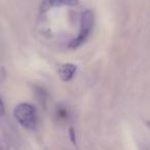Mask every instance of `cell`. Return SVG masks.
<instances>
[{
	"mask_svg": "<svg viewBox=\"0 0 150 150\" xmlns=\"http://www.w3.org/2000/svg\"><path fill=\"white\" fill-rule=\"evenodd\" d=\"M13 115L17 121L27 129H35L37 125L36 109L28 103H21L13 110Z\"/></svg>",
	"mask_w": 150,
	"mask_h": 150,
	"instance_id": "6da1fadb",
	"label": "cell"
},
{
	"mask_svg": "<svg viewBox=\"0 0 150 150\" xmlns=\"http://www.w3.org/2000/svg\"><path fill=\"white\" fill-rule=\"evenodd\" d=\"M93 25H94V15H93L92 11L86 9L82 13L81 18H80L79 33H78L77 37L71 40L68 47L71 48V50H75V48L79 47L88 39V35H90L91 31L93 29Z\"/></svg>",
	"mask_w": 150,
	"mask_h": 150,
	"instance_id": "7a4b0ae2",
	"label": "cell"
},
{
	"mask_svg": "<svg viewBox=\"0 0 150 150\" xmlns=\"http://www.w3.org/2000/svg\"><path fill=\"white\" fill-rule=\"evenodd\" d=\"M78 3V0H44L41 4V11H45L58 6H75Z\"/></svg>",
	"mask_w": 150,
	"mask_h": 150,
	"instance_id": "3957f363",
	"label": "cell"
},
{
	"mask_svg": "<svg viewBox=\"0 0 150 150\" xmlns=\"http://www.w3.org/2000/svg\"><path fill=\"white\" fill-rule=\"evenodd\" d=\"M76 69H77V67L75 66L74 64L67 63V64H63L62 66L59 67L58 74L63 81H69L74 76L75 72H76Z\"/></svg>",
	"mask_w": 150,
	"mask_h": 150,
	"instance_id": "277c9868",
	"label": "cell"
},
{
	"mask_svg": "<svg viewBox=\"0 0 150 150\" xmlns=\"http://www.w3.org/2000/svg\"><path fill=\"white\" fill-rule=\"evenodd\" d=\"M69 136H70V140H71V142H72L73 144H76V138H75V131H74V129H73L72 127L69 129Z\"/></svg>",
	"mask_w": 150,
	"mask_h": 150,
	"instance_id": "5b68a950",
	"label": "cell"
},
{
	"mask_svg": "<svg viewBox=\"0 0 150 150\" xmlns=\"http://www.w3.org/2000/svg\"><path fill=\"white\" fill-rule=\"evenodd\" d=\"M5 114V106L2 99L0 98V116H3Z\"/></svg>",
	"mask_w": 150,
	"mask_h": 150,
	"instance_id": "8992f818",
	"label": "cell"
},
{
	"mask_svg": "<svg viewBox=\"0 0 150 150\" xmlns=\"http://www.w3.org/2000/svg\"><path fill=\"white\" fill-rule=\"evenodd\" d=\"M146 123H147V125H148V127H150V120H148V121H147V122H146Z\"/></svg>",
	"mask_w": 150,
	"mask_h": 150,
	"instance_id": "52a82bcc",
	"label": "cell"
}]
</instances>
